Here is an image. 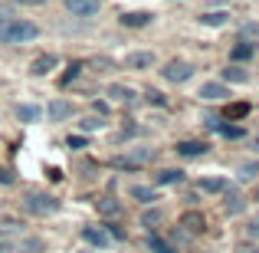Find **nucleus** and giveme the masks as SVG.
Instances as JSON below:
<instances>
[{
  "label": "nucleus",
  "instance_id": "f8f14e48",
  "mask_svg": "<svg viewBox=\"0 0 259 253\" xmlns=\"http://www.w3.org/2000/svg\"><path fill=\"white\" fill-rule=\"evenodd\" d=\"M181 227H187L190 234H200V230H203V214H197V210H187V214L181 217Z\"/></svg>",
  "mask_w": 259,
  "mask_h": 253
},
{
  "label": "nucleus",
  "instance_id": "c9c22d12",
  "mask_svg": "<svg viewBox=\"0 0 259 253\" xmlns=\"http://www.w3.org/2000/svg\"><path fill=\"white\" fill-rule=\"evenodd\" d=\"M0 184H13V174L7 168H0Z\"/></svg>",
  "mask_w": 259,
  "mask_h": 253
},
{
  "label": "nucleus",
  "instance_id": "f03ea898",
  "mask_svg": "<svg viewBox=\"0 0 259 253\" xmlns=\"http://www.w3.org/2000/svg\"><path fill=\"white\" fill-rule=\"evenodd\" d=\"M23 207L30 210V214L46 217V214H56V210H59V201H56V197H50V194H36V191H30L26 201H23Z\"/></svg>",
  "mask_w": 259,
  "mask_h": 253
},
{
  "label": "nucleus",
  "instance_id": "cd10ccee",
  "mask_svg": "<svg viewBox=\"0 0 259 253\" xmlns=\"http://www.w3.org/2000/svg\"><path fill=\"white\" fill-rule=\"evenodd\" d=\"M240 174H243V177H253V174H259V161H246V165L240 168Z\"/></svg>",
  "mask_w": 259,
  "mask_h": 253
},
{
  "label": "nucleus",
  "instance_id": "1a4fd4ad",
  "mask_svg": "<svg viewBox=\"0 0 259 253\" xmlns=\"http://www.w3.org/2000/svg\"><path fill=\"white\" fill-rule=\"evenodd\" d=\"M177 155L197 158V155H207V145H203V141H181V145H177Z\"/></svg>",
  "mask_w": 259,
  "mask_h": 253
},
{
  "label": "nucleus",
  "instance_id": "4468645a",
  "mask_svg": "<svg viewBox=\"0 0 259 253\" xmlns=\"http://www.w3.org/2000/svg\"><path fill=\"white\" fill-rule=\"evenodd\" d=\"M121 23H125V26H148V23H151V13L132 10V13H125V17H121Z\"/></svg>",
  "mask_w": 259,
  "mask_h": 253
},
{
  "label": "nucleus",
  "instance_id": "c756f323",
  "mask_svg": "<svg viewBox=\"0 0 259 253\" xmlns=\"http://www.w3.org/2000/svg\"><path fill=\"white\" fill-rule=\"evenodd\" d=\"M243 37H246V40L259 37V23H243Z\"/></svg>",
  "mask_w": 259,
  "mask_h": 253
},
{
  "label": "nucleus",
  "instance_id": "4c0bfd02",
  "mask_svg": "<svg viewBox=\"0 0 259 253\" xmlns=\"http://www.w3.org/2000/svg\"><path fill=\"white\" fill-rule=\"evenodd\" d=\"M20 4H43V0H20Z\"/></svg>",
  "mask_w": 259,
  "mask_h": 253
},
{
  "label": "nucleus",
  "instance_id": "4be33fe9",
  "mask_svg": "<svg viewBox=\"0 0 259 253\" xmlns=\"http://www.w3.org/2000/svg\"><path fill=\"white\" fill-rule=\"evenodd\" d=\"M17 119H20V122H36V119H39V109H36V105H20V109H17Z\"/></svg>",
  "mask_w": 259,
  "mask_h": 253
},
{
  "label": "nucleus",
  "instance_id": "7c9ffc66",
  "mask_svg": "<svg viewBox=\"0 0 259 253\" xmlns=\"http://www.w3.org/2000/svg\"><path fill=\"white\" fill-rule=\"evenodd\" d=\"M108 237H112V240H125V230L121 227H115V224H108V230H105Z\"/></svg>",
  "mask_w": 259,
  "mask_h": 253
},
{
  "label": "nucleus",
  "instance_id": "6e6552de",
  "mask_svg": "<svg viewBox=\"0 0 259 253\" xmlns=\"http://www.w3.org/2000/svg\"><path fill=\"white\" fill-rule=\"evenodd\" d=\"M151 63H154V53H132V56L125 59L128 69H148Z\"/></svg>",
  "mask_w": 259,
  "mask_h": 253
},
{
  "label": "nucleus",
  "instance_id": "9b49d317",
  "mask_svg": "<svg viewBox=\"0 0 259 253\" xmlns=\"http://www.w3.org/2000/svg\"><path fill=\"white\" fill-rule=\"evenodd\" d=\"M69 115H72V105H69V102H63V99L50 102V119L53 122H63V119H69Z\"/></svg>",
  "mask_w": 259,
  "mask_h": 253
},
{
  "label": "nucleus",
  "instance_id": "c85d7f7f",
  "mask_svg": "<svg viewBox=\"0 0 259 253\" xmlns=\"http://www.w3.org/2000/svg\"><path fill=\"white\" fill-rule=\"evenodd\" d=\"M79 125H82V132H95V128H99L102 122H99V115H92V119H82Z\"/></svg>",
  "mask_w": 259,
  "mask_h": 253
},
{
  "label": "nucleus",
  "instance_id": "e433bc0d",
  "mask_svg": "<svg viewBox=\"0 0 259 253\" xmlns=\"http://www.w3.org/2000/svg\"><path fill=\"white\" fill-rule=\"evenodd\" d=\"M249 234H253V237H259V224H253V227H249Z\"/></svg>",
  "mask_w": 259,
  "mask_h": 253
},
{
  "label": "nucleus",
  "instance_id": "bb28decb",
  "mask_svg": "<svg viewBox=\"0 0 259 253\" xmlns=\"http://www.w3.org/2000/svg\"><path fill=\"white\" fill-rule=\"evenodd\" d=\"M141 224H145V227H148V230H151V227H154V224H161V214H158V210H148V214H145V217H141Z\"/></svg>",
  "mask_w": 259,
  "mask_h": 253
},
{
  "label": "nucleus",
  "instance_id": "473e14b6",
  "mask_svg": "<svg viewBox=\"0 0 259 253\" xmlns=\"http://www.w3.org/2000/svg\"><path fill=\"white\" fill-rule=\"evenodd\" d=\"M79 69H82V66H79V63H72V66H69V73H66V76H63V86H66V83H69V79H72V76H76V73H79Z\"/></svg>",
  "mask_w": 259,
  "mask_h": 253
},
{
  "label": "nucleus",
  "instance_id": "412c9836",
  "mask_svg": "<svg viewBox=\"0 0 259 253\" xmlns=\"http://www.w3.org/2000/svg\"><path fill=\"white\" fill-rule=\"evenodd\" d=\"M99 210H102V214H108V217H115L121 210V204L115 201V197H102V201H99Z\"/></svg>",
  "mask_w": 259,
  "mask_h": 253
},
{
  "label": "nucleus",
  "instance_id": "72a5a7b5",
  "mask_svg": "<svg viewBox=\"0 0 259 253\" xmlns=\"http://www.w3.org/2000/svg\"><path fill=\"white\" fill-rule=\"evenodd\" d=\"M236 253H259V247H253V243H240Z\"/></svg>",
  "mask_w": 259,
  "mask_h": 253
},
{
  "label": "nucleus",
  "instance_id": "a211bd4d",
  "mask_svg": "<svg viewBox=\"0 0 259 253\" xmlns=\"http://www.w3.org/2000/svg\"><path fill=\"white\" fill-rule=\"evenodd\" d=\"M148 247H151V253H177V250L171 247V243H167V240H161L158 234H151V237H148Z\"/></svg>",
  "mask_w": 259,
  "mask_h": 253
},
{
  "label": "nucleus",
  "instance_id": "aec40b11",
  "mask_svg": "<svg viewBox=\"0 0 259 253\" xmlns=\"http://www.w3.org/2000/svg\"><path fill=\"white\" fill-rule=\"evenodd\" d=\"M223 79H227V83H246V73L240 69V66H227V69H223Z\"/></svg>",
  "mask_w": 259,
  "mask_h": 253
},
{
  "label": "nucleus",
  "instance_id": "5701e85b",
  "mask_svg": "<svg viewBox=\"0 0 259 253\" xmlns=\"http://www.w3.org/2000/svg\"><path fill=\"white\" fill-rule=\"evenodd\" d=\"M181 171H174V168H164V171H161V174H158V184H181Z\"/></svg>",
  "mask_w": 259,
  "mask_h": 253
},
{
  "label": "nucleus",
  "instance_id": "2f4dec72",
  "mask_svg": "<svg viewBox=\"0 0 259 253\" xmlns=\"http://www.w3.org/2000/svg\"><path fill=\"white\" fill-rule=\"evenodd\" d=\"M69 148H85V138L82 135H69Z\"/></svg>",
  "mask_w": 259,
  "mask_h": 253
},
{
  "label": "nucleus",
  "instance_id": "6ab92c4d",
  "mask_svg": "<svg viewBox=\"0 0 259 253\" xmlns=\"http://www.w3.org/2000/svg\"><path fill=\"white\" fill-rule=\"evenodd\" d=\"M227 210H230V214H240V210H243V194H240V191L227 188Z\"/></svg>",
  "mask_w": 259,
  "mask_h": 253
},
{
  "label": "nucleus",
  "instance_id": "dca6fc26",
  "mask_svg": "<svg viewBox=\"0 0 259 253\" xmlns=\"http://www.w3.org/2000/svg\"><path fill=\"white\" fill-rule=\"evenodd\" d=\"M132 197H135V201H141V204L158 201V194H154L151 188H145V184H135V188H132Z\"/></svg>",
  "mask_w": 259,
  "mask_h": 253
},
{
  "label": "nucleus",
  "instance_id": "0eeeda50",
  "mask_svg": "<svg viewBox=\"0 0 259 253\" xmlns=\"http://www.w3.org/2000/svg\"><path fill=\"white\" fill-rule=\"evenodd\" d=\"M197 95L207 99V102H217V99H223V95H230V92H227V86H223V83H203Z\"/></svg>",
  "mask_w": 259,
  "mask_h": 253
},
{
  "label": "nucleus",
  "instance_id": "393cba45",
  "mask_svg": "<svg viewBox=\"0 0 259 253\" xmlns=\"http://www.w3.org/2000/svg\"><path fill=\"white\" fill-rule=\"evenodd\" d=\"M227 17H230V13L217 10V13H207V17H200V20H203V23H210V26H220V23H227Z\"/></svg>",
  "mask_w": 259,
  "mask_h": 253
},
{
  "label": "nucleus",
  "instance_id": "f257e3e1",
  "mask_svg": "<svg viewBox=\"0 0 259 253\" xmlns=\"http://www.w3.org/2000/svg\"><path fill=\"white\" fill-rule=\"evenodd\" d=\"M39 37V26L30 23V20H0V43H30V40Z\"/></svg>",
  "mask_w": 259,
  "mask_h": 253
},
{
  "label": "nucleus",
  "instance_id": "f3484780",
  "mask_svg": "<svg viewBox=\"0 0 259 253\" xmlns=\"http://www.w3.org/2000/svg\"><path fill=\"white\" fill-rule=\"evenodd\" d=\"M53 66H56V56H53V53H50V56H39L36 63H33V76H46Z\"/></svg>",
  "mask_w": 259,
  "mask_h": 253
},
{
  "label": "nucleus",
  "instance_id": "f704fd0d",
  "mask_svg": "<svg viewBox=\"0 0 259 253\" xmlns=\"http://www.w3.org/2000/svg\"><path fill=\"white\" fill-rule=\"evenodd\" d=\"M92 109H95V115H99V119H102V115H108V105H105V102H95Z\"/></svg>",
  "mask_w": 259,
  "mask_h": 253
},
{
  "label": "nucleus",
  "instance_id": "b1692460",
  "mask_svg": "<svg viewBox=\"0 0 259 253\" xmlns=\"http://www.w3.org/2000/svg\"><path fill=\"white\" fill-rule=\"evenodd\" d=\"M246 112H249V105H246V102H233V105L227 109V119H243Z\"/></svg>",
  "mask_w": 259,
  "mask_h": 253
},
{
  "label": "nucleus",
  "instance_id": "20e7f679",
  "mask_svg": "<svg viewBox=\"0 0 259 253\" xmlns=\"http://www.w3.org/2000/svg\"><path fill=\"white\" fill-rule=\"evenodd\" d=\"M190 76H194V69H190L187 63H181V59H171V63L164 66V79L167 83H187Z\"/></svg>",
  "mask_w": 259,
  "mask_h": 253
},
{
  "label": "nucleus",
  "instance_id": "423d86ee",
  "mask_svg": "<svg viewBox=\"0 0 259 253\" xmlns=\"http://www.w3.org/2000/svg\"><path fill=\"white\" fill-rule=\"evenodd\" d=\"M82 240L92 243V247H99V250H105L108 243H112V237H108L102 227H82Z\"/></svg>",
  "mask_w": 259,
  "mask_h": 253
},
{
  "label": "nucleus",
  "instance_id": "a878e982",
  "mask_svg": "<svg viewBox=\"0 0 259 253\" xmlns=\"http://www.w3.org/2000/svg\"><path fill=\"white\" fill-rule=\"evenodd\" d=\"M249 56H253V43H240L233 50V59H249Z\"/></svg>",
  "mask_w": 259,
  "mask_h": 253
},
{
  "label": "nucleus",
  "instance_id": "7ed1b4c3",
  "mask_svg": "<svg viewBox=\"0 0 259 253\" xmlns=\"http://www.w3.org/2000/svg\"><path fill=\"white\" fill-rule=\"evenodd\" d=\"M0 250H20V253H43V240L39 237H17V240H4Z\"/></svg>",
  "mask_w": 259,
  "mask_h": 253
},
{
  "label": "nucleus",
  "instance_id": "2eb2a0df",
  "mask_svg": "<svg viewBox=\"0 0 259 253\" xmlns=\"http://www.w3.org/2000/svg\"><path fill=\"white\" fill-rule=\"evenodd\" d=\"M108 95H112V99H118V102H135V89L132 86H108Z\"/></svg>",
  "mask_w": 259,
  "mask_h": 253
},
{
  "label": "nucleus",
  "instance_id": "9d476101",
  "mask_svg": "<svg viewBox=\"0 0 259 253\" xmlns=\"http://www.w3.org/2000/svg\"><path fill=\"white\" fill-rule=\"evenodd\" d=\"M227 188H230L227 177H203L200 181V191H207V194H223Z\"/></svg>",
  "mask_w": 259,
  "mask_h": 253
},
{
  "label": "nucleus",
  "instance_id": "39448f33",
  "mask_svg": "<svg viewBox=\"0 0 259 253\" xmlns=\"http://www.w3.org/2000/svg\"><path fill=\"white\" fill-rule=\"evenodd\" d=\"M66 10L72 17H95L99 13V0H66Z\"/></svg>",
  "mask_w": 259,
  "mask_h": 253
},
{
  "label": "nucleus",
  "instance_id": "ddd939ff",
  "mask_svg": "<svg viewBox=\"0 0 259 253\" xmlns=\"http://www.w3.org/2000/svg\"><path fill=\"white\" fill-rule=\"evenodd\" d=\"M207 125L217 128L220 135H227V138H243V128H240V125H223L220 119H207Z\"/></svg>",
  "mask_w": 259,
  "mask_h": 253
}]
</instances>
